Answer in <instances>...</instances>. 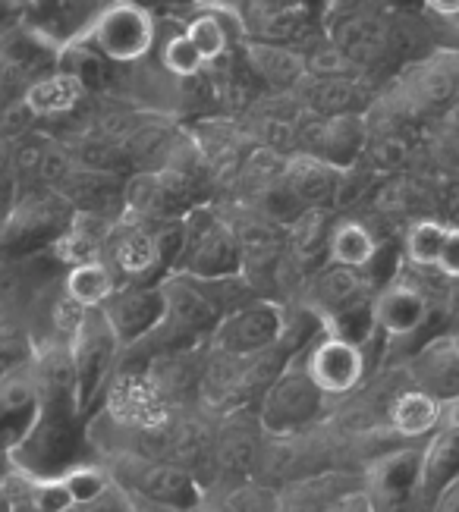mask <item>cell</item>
Returning <instances> with one entry per match:
<instances>
[{"label": "cell", "mask_w": 459, "mask_h": 512, "mask_svg": "<svg viewBox=\"0 0 459 512\" xmlns=\"http://www.w3.org/2000/svg\"><path fill=\"white\" fill-rule=\"evenodd\" d=\"M89 418L79 412L73 390H41V409L26 440L10 453V462L29 478H60L89 462Z\"/></svg>", "instance_id": "obj_1"}, {"label": "cell", "mask_w": 459, "mask_h": 512, "mask_svg": "<svg viewBox=\"0 0 459 512\" xmlns=\"http://www.w3.org/2000/svg\"><path fill=\"white\" fill-rule=\"evenodd\" d=\"M104 469L129 497L167 512H199L208 497V487L170 459L111 456V465H104Z\"/></svg>", "instance_id": "obj_2"}, {"label": "cell", "mask_w": 459, "mask_h": 512, "mask_svg": "<svg viewBox=\"0 0 459 512\" xmlns=\"http://www.w3.org/2000/svg\"><path fill=\"white\" fill-rule=\"evenodd\" d=\"M327 406H331V399L315 387V381L309 377V371H305L296 352L293 359L280 368L271 387L261 393L255 415L268 437H293V434L312 431L327 415Z\"/></svg>", "instance_id": "obj_3"}, {"label": "cell", "mask_w": 459, "mask_h": 512, "mask_svg": "<svg viewBox=\"0 0 459 512\" xmlns=\"http://www.w3.org/2000/svg\"><path fill=\"white\" fill-rule=\"evenodd\" d=\"M123 343L117 340L114 327L107 324L101 308H89L82 315L76 333L70 337V362L76 374V403L85 418L104 403V393L111 387L120 368Z\"/></svg>", "instance_id": "obj_4"}, {"label": "cell", "mask_w": 459, "mask_h": 512, "mask_svg": "<svg viewBox=\"0 0 459 512\" xmlns=\"http://www.w3.org/2000/svg\"><path fill=\"white\" fill-rule=\"evenodd\" d=\"M186 246L173 274H189L195 280H224L246 271V255L230 220L208 208H192L186 217Z\"/></svg>", "instance_id": "obj_5"}, {"label": "cell", "mask_w": 459, "mask_h": 512, "mask_svg": "<svg viewBox=\"0 0 459 512\" xmlns=\"http://www.w3.org/2000/svg\"><path fill=\"white\" fill-rule=\"evenodd\" d=\"M422 443H397L368 459L362 503L368 512H425L422 503Z\"/></svg>", "instance_id": "obj_6"}, {"label": "cell", "mask_w": 459, "mask_h": 512, "mask_svg": "<svg viewBox=\"0 0 459 512\" xmlns=\"http://www.w3.org/2000/svg\"><path fill=\"white\" fill-rule=\"evenodd\" d=\"M111 63H136L155 48L158 26L151 10L133 0H111L95 13V19L79 32Z\"/></svg>", "instance_id": "obj_7"}, {"label": "cell", "mask_w": 459, "mask_h": 512, "mask_svg": "<svg viewBox=\"0 0 459 512\" xmlns=\"http://www.w3.org/2000/svg\"><path fill=\"white\" fill-rule=\"evenodd\" d=\"M283 318H287V305L255 296L252 302L233 308L230 315L217 324L208 346L214 352L236 355V359L271 352L283 340Z\"/></svg>", "instance_id": "obj_8"}, {"label": "cell", "mask_w": 459, "mask_h": 512, "mask_svg": "<svg viewBox=\"0 0 459 512\" xmlns=\"http://www.w3.org/2000/svg\"><path fill=\"white\" fill-rule=\"evenodd\" d=\"M299 359L327 399H349L368 377L365 346H356L337 333L321 330L318 337L299 352Z\"/></svg>", "instance_id": "obj_9"}, {"label": "cell", "mask_w": 459, "mask_h": 512, "mask_svg": "<svg viewBox=\"0 0 459 512\" xmlns=\"http://www.w3.org/2000/svg\"><path fill=\"white\" fill-rule=\"evenodd\" d=\"M265 440H268V434L261 428L255 412H249V409L227 412L214 431L211 475L224 484L252 481L258 475L261 453H265Z\"/></svg>", "instance_id": "obj_10"}, {"label": "cell", "mask_w": 459, "mask_h": 512, "mask_svg": "<svg viewBox=\"0 0 459 512\" xmlns=\"http://www.w3.org/2000/svg\"><path fill=\"white\" fill-rule=\"evenodd\" d=\"M331 10L334 0H249V26L258 41L293 48L309 38Z\"/></svg>", "instance_id": "obj_11"}, {"label": "cell", "mask_w": 459, "mask_h": 512, "mask_svg": "<svg viewBox=\"0 0 459 512\" xmlns=\"http://www.w3.org/2000/svg\"><path fill=\"white\" fill-rule=\"evenodd\" d=\"M101 261L114 271L117 286H123V283H161L167 277L164 264L158 258L155 233H151V227L145 224V220L111 227Z\"/></svg>", "instance_id": "obj_12"}, {"label": "cell", "mask_w": 459, "mask_h": 512, "mask_svg": "<svg viewBox=\"0 0 459 512\" xmlns=\"http://www.w3.org/2000/svg\"><path fill=\"white\" fill-rule=\"evenodd\" d=\"M107 324L114 327L117 340L126 346L142 343L164 318V289L161 283H123L114 296L101 305Z\"/></svg>", "instance_id": "obj_13"}, {"label": "cell", "mask_w": 459, "mask_h": 512, "mask_svg": "<svg viewBox=\"0 0 459 512\" xmlns=\"http://www.w3.org/2000/svg\"><path fill=\"white\" fill-rule=\"evenodd\" d=\"M406 384L428 393L444 409L459 399V343L456 337H431L406 359Z\"/></svg>", "instance_id": "obj_14"}, {"label": "cell", "mask_w": 459, "mask_h": 512, "mask_svg": "<svg viewBox=\"0 0 459 512\" xmlns=\"http://www.w3.org/2000/svg\"><path fill=\"white\" fill-rule=\"evenodd\" d=\"M459 101V66L450 57L419 63L403 82V104L415 117H441Z\"/></svg>", "instance_id": "obj_15"}, {"label": "cell", "mask_w": 459, "mask_h": 512, "mask_svg": "<svg viewBox=\"0 0 459 512\" xmlns=\"http://www.w3.org/2000/svg\"><path fill=\"white\" fill-rule=\"evenodd\" d=\"M41 409V390L32 365L0 381V453H13L32 431Z\"/></svg>", "instance_id": "obj_16"}, {"label": "cell", "mask_w": 459, "mask_h": 512, "mask_svg": "<svg viewBox=\"0 0 459 512\" xmlns=\"http://www.w3.org/2000/svg\"><path fill=\"white\" fill-rule=\"evenodd\" d=\"M431 318L425 293L412 283H387L375 293V327L384 340L397 343L415 337Z\"/></svg>", "instance_id": "obj_17"}, {"label": "cell", "mask_w": 459, "mask_h": 512, "mask_svg": "<svg viewBox=\"0 0 459 512\" xmlns=\"http://www.w3.org/2000/svg\"><path fill=\"white\" fill-rule=\"evenodd\" d=\"M459 478V428L450 421H441L434 434L422 440V503L425 512L434 509L441 494Z\"/></svg>", "instance_id": "obj_18"}, {"label": "cell", "mask_w": 459, "mask_h": 512, "mask_svg": "<svg viewBox=\"0 0 459 512\" xmlns=\"http://www.w3.org/2000/svg\"><path fill=\"white\" fill-rule=\"evenodd\" d=\"M365 148V126L356 114L346 117H318L312 136L305 142V154L331 164L337 170H349Z\"/></svg>", "instance_id": "obj_19"}, {"label": "cell", "mask_w": 459, "mask_h": 512, "mask_svg": "<svg viewBox=\"0 0 459 512\" xmlns=\"http://www.w3.org/2000/svg\"><path fill=\"white\" fill-rule=\"evenodd\" d=\"M340 176H343V170L312 158V154H299V158H293L287 164V180H283V186L290 189V195L302 208L312 211V208H324V205L337 202Z\"/></svg>", "instance_id": "obj_20"}, {"label": "cell", "mask_w": 459, "mask_h": 512, "mask_svg": "<svg viewBox=\"0 0 459 512\" xmlns=\"http://www.w3.org/2000/svg\"><path fill=\"white\" fill-rule=\"evenodd\" d=\"M444 421V406L415 387H403L387 409V428L406 443L425 440L428 434L437 431V425Z\"/></svg>", "instance_id": "obj_21"}, {"label": "cell", "mask_w": 459, "mask_h": 512, "mask_svg": "<svg viewBox=\"0 0 459 512\" xmlns=\"http://www.w3.org/2000/svg\"><path fill=\"white\" fill-rule=\"evenodd\" d=\"M111 66L114 63L107 60L98 48H92V44L85 41L82 35H76L73 41L63 44L60 60H57V70L73 76L85 95H89V92H104V88L111 85V79H114Z\"/></svg>", "instance_id": "obj_22"}, {"label": "cell", "mask_w": 459, "mask_h": 512, "mask_svg": "<svg viewBox=\"0 0 459 512\" xmlns=\"http://www.w3.org/2000/svg\"><path fill=\"white\" fill-rule=\"evenodd\" d=\"M246 63L249 70L265 79L274 88H293L305 76V63L293 48H283V44H268V41H255L246 48Z\"/></svg>", "instance_id": "obj_23"}, {"label": "cell", "mask_w": 459, "mask_h": 512, "mask_svg": "<svg viewBox=\"0 0 459 512\" xmlns=\"http://www.w3.org/2000/svg\"><path fill=\"white\" fill-rule=\"evenodd\" d=\"M378 249L381 242L362 220H340V224L331 227V236H327V261L353 267V271H365L371 258L378 255Z\"/></svg>", "instance_id": "obj_24"}, {"label": "cell", "mask_w": 459, "mask_h": 512, "mask_svg": "<svg viewBox=\"0 0 459 512\" xmlns=\"http://www.w3.org/2000/svg\"><path fill=\"white\" fill-rule=\"evenodd\" d=\"M117 277L104 261H82L73 264L63 277V293H67L79 308H101L114 296Z\"/></svg>", "instance_id": "obj_25"}, {"label": "cell", "mask_w": 459, "mask_h": 512, "mask_svg": "<svg viewBox=\"0 0 459 512\" xmlns=\"http://www.w3.org/2000/svg\"><path fill=\"white\" fill-rule=\"evenodd\" d=\"M82 95L85 92L73 76L54 70L48 76H41L38 82H32V88L26 92V107L32 117H57L73 110Z\"/></svg>", "instance_id": "obj_26"}, {"label": "cell", "mask_w": 459, "mask_h": 512, "mask_svg": "<svg viewBox=\"0 0 459 512\" xmlns=\"http://www.w3.org/2000/svg\"><path fill=\"white\" fill-rule=\"evenodd\" d=\"M211 512H283V497L277 487L261 481H236L224 484L221 494L214 497Z\"/></svg>", "instance_id": "obj_27"}, {"label": "cell", "mask_w": 459, "mask_h": 512, "mask_svg": "<svg viewBox=\"0 0 459 512\" xmlns=\"http://www.w3.org/2000/svg\"><path fill=\"white\" fill-rule=\"evenodd\" d=\"M356 98L359 88L353 79L340 76H312L309 85V107L318 117H346L356 114Z\"/></svg>", "instance_id": "obj_28"}, {"label": "cell", "mask_w": 459, "mask_h": 512, "mask_svg": "<svg viewBox=\"0 0 459 512\" xmlns=\"http://www.w3.org/2000/svg\"><path fill=\"white\" fill-rule=\"evenodd\" d=\"M183 35L189 38L192 48L199 51L205 66L217 63L230 51V26H227V19L221 13H214V10L192 16L189 26L183 29Z\"/></svg>", "instance_id": "obj_29"}, {"label": "cell", "mask_w": 459, "mask_h": 512, "mask_svg": "<svg viewBox=\"0 0 459 512\" xmlns=\"http://www.w3.org/2000/svg\"><path fill=\"white\" fill-rule=\"evenodd\" d=\"M444 236H447V224H441V220H419V224L409 227L403 252L415 267L434 271L437 255H441V246H444Z\"/></svg>", "instance_id": "obj_30"}, {"label": "cell", "mask_w": 459, "mask_h": 512, "mask_svg": "<svg viewBox=\"0 0 459 512\" xmlns=\"http://www.w3.org/2000/svg\"><path fill=\"white\" fill-rule=\"evenodd\" d=\"M60 481L67 484V491L73 497V506L95 503L101 494L111 491V484H114L111 472H107L104 465H98V462H82V465H76V469L63 472Z\"/></svg>", "instance_id": "obj_31"}, {"label": "cell", "mask_w": 459, "mask_h": 512, "mask_svg": "<svg viewBox=\"0 0 459 512\" xmlns=\"http://www.w3.org/2000/svg\"><path fill=\"white\" fill-rule=\"evenodd\" d=\"M26 500H29V512H70L73 509V497L60 478L26 475Z\"/></svg>", "instance_id": "obj_32"}, {"label": "cell", "mask_w": 459, "mask_h": 512, "mask_svg": "<svg viewBox=\"0 0 459 512\" xmlns=\"http://www.w3.org/2000/svg\"><path fill=\"white\" fill-rule=\"evenodd\" d=\"M161 63H164V70L173 73V76H180V79H192V76H199L205 70V60L199 57V51L192 48L189 38L180 32V35H173L167 38L164 44V54H161Z\"/></svg>", "instance_id": "obj_33"}, {"label": "cell", "mask_w": 459, "mask_h": 512, "mask_svg": "<svg viewBox=\"0 0 459 512\" xmlns=\"http://www.w3.org/2000/svg\"><path fill=\"white\" fill-rule=\"evenodd\" d=\"M437 148L450 164H459V101L437 117Z\"/></svg>", "instance_id": "obj_34"}, {"label": "cell", "mask_w": 459, "mask_h": 512, "mask_svg": "<svg viewBox=\"0 0 459 512\" xmlns=\"http://www.w3.org/2000/svg\"><path fill=\"white\" fill-rule=\"evenodd\" d=\"M434 271L447 277V280H459V227H447L441 255H437Z\"/></svg>", "instance_id": "obj_35"}, {"label": "cell", "mask_w": 459, "mask_h": 512, "mask_svg": "<svg viewBox=\"0 0 459 512\" xmlns=\"http://www.w3.org/2000/svg\"><path fill=\"white\" fill-rule=\"evenodd\" d=\"M13 475H16V465L10 462L7 453H0V512H16V503H13Z\"/></svg>", "instance_id": "obj_36"}, {"label": "cell", "mask_w": 459, "mask_h": 512, "mask_svg": "<svg viewBox=\"0 0 459 512\" xmlns=\"http://www.w3.org/2000/svg\"><path fill=\"white\" fill-rule=\"evenodd\" d=\"M425 7L444 19H456L459 16V0H425Z\"/></svg>", "instance_id": "obj_37"}, {"label": "cell", "mask_w": 459, "mask_h": 512, "mask_svg": "<svg viewBox=\"0 0 459 512\" xmlns=\"http://www.w3.org/2000/svg\"><path fill=\"white\" fill-rule=\"evenodd\" d=\"M26 4L32 10H38V13H51V10H57L63 4V0H26Z\"/></svg>", "instance_id": "obj_38"}, {"label": "cell", "mask_w": 459, "mask_h": 512, "mask_svg": "<svg viewBox=\"0 0 459 512\" xmlns=\"http://www.w3.org/2000/svg\"><path fill=\"white\" fill-rule=\"evenodd\" d=\"M444 421H450V425H456V428H459V399L444 409Z\"/></svg>", "instance_id": "obj_39"}, {"label": "cell", "mask_w": 459, "mask_h": 512, "mask_svg": "<svg viewBox=\"0 0 459 512\" xmlns=\"http://www.w3.org/2000/svg\"><path fill=\"white\" fill-rule=\"evenodd\" d=\"M136 500V497H133ZM139 503V500H136ZM139 512H167V509H158V506H145V503H139Z\"/></svg>", "instance_id": "obj_40"}, {"label": "cell", "mask_w": 459, "mask_h": 512, "mask_svg": "<svg viewBox=\"0 0 459 512\" xmlns=\"http://www.w3.org/2000/svg\"><path fill=\"white\" fill-rule=\"evenodd\" d=\"M133 4H145V0H133Z\"/></svg>", "instance_id": "obj_41"}, {"label": "cell", "mask_w": 459, "mask_h": 512, "mask_svg": "<svg viewBox=\"0 0 459 512\" xmlns=\"http://www.w3.org/2000/svg\"><path fill=\"white\" fill-rule=\"evenodd\" d=\"M456 343H459V333H456Z\"/></svg>", "instance_id": "obj_42"}, {"label": "cell", "mask_w": 459, "mask_h": 512, "mask_svg": "<svg viewBox=\"0 0 459 512\" xmlns=\"http://www.w3.org/2000/svg\"><path fill=\"white\" fill-rule=\"evenodd\" d=\"M362 512H368V509H362Z\"/></svg>", "instance_id": "obj_43"}]
</instances>
